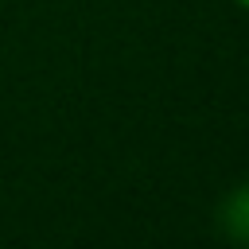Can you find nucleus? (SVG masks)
<instances>
[{
  "instance_id": "obj_2",
  "label": "nucleus",
  "mask_w": 249,
  "mask_h": 249,
  "mask_svg": "<svg viewBox=\"0 0 249 249\" xmlns=\"http://www.w3.org/2000/svg\"><path fill=\"white\" fill-rule=\"evenodd\" d=\"M233 4H237V8H241V12H249V0H233Z\"/></svg>"
},
{
  "instance_id": "obj_1",
  "label": "nucleus",
  "mask_w": 249,
  "mask_h": 249,
  "mask_svg": "<svg viewBox=\"0 0 249 249\" xmlns=\"http://www.w3.org/2000/svg\"><path fill=\"white\" fill-rule=\"evenodd\" d=\"M218 230L230 241L249 245V179L237 183L233 191H226V198L218 202Z\"/></svg>"
}]
</instances>
